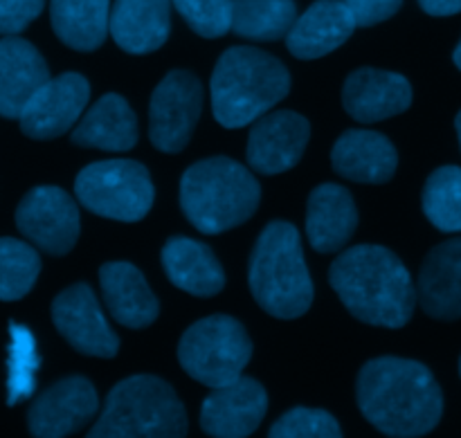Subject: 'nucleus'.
Listing matches in <instances>:
<instances>
[{"label":"nucleus","instance_id":"f257e3e1","mask_svg":"<svg viewBox=\"0 0 461 438\" xmlns=\"http://www.w3.org/2000/svg\"><path fill=\"white\" fill-rule=\"evenodd\" d=\"M356 398L363 416L385 436H426L444 414V394L430 369L394 355L374 358L360 369Z\"/></svg>","mask_w":461,"mask_h":438},{"label":"nucleus","instance_id":"f03ea898","mask_svg":"<svg viewBox=\"0 0 461 438\" xmlns=\"http://www.w3.org/2000/svg\"><path fill=\"white\" fill-rule=\"evenodd\" d=\"M329 282L358 322L403 328L417 308V288L410 270L383 246L349 247L333 261Z\"/></svg>","mask_w":461,"mask_h":438},{"label":"nucleus","instance_id":"7ed1b4c3","mask_svg":"<svg viewBox=\"0 0 461 438\" xmlns=\"http://www.w3.org/2000/svg\"><path fill=\"white\" fill-rule=\"evenodd\" d=\"M210 90L214 120L223 129H243L291 93V72L273 54L237 45L216 61Z\"/></svg>","mask_w":461,"mask_h":438},{"label":"nucleus","instance_id":"20e7f679","mask_svg":"<svg viewBox=\"0 0 461 438\" xmlns=\"http://www.w3.org/2000/svg\"><path fill=\"white\" fill-rule=\"evenodd\" d=\"M248 283L270 317L297 319L311 308L315 291L295 225L288 220L266 225L252 247Z\"/></svg>","mask_w":461,"mask_h":438},{"label":"nucleus","instance_id":"39448f33","mask_svg":"<svg viewBox=\"0 0 461 438\" xmlns=\"http://www.w3.org/2000/svg\"><path fill=\"white\" fill-rule=\"evenodd\" d=\"M261 187L255 175L232 157L216 156L189 166L180 180V207L203 234H223L252 219Z\"/></svg>","mask_w":461,"mask_h":438},{"label":"nucleus","instance_id":"423d86ee","mask_svg":"<svg viewBox=\"0 0 461 438\" xmlns=\"http://www.w3.org/2000/svg\"><path fill=\"white\" fill-rule=\"evenodd\" d=\"M187 432V412L169 382L158 376H131L113 387L88 436L183 438Z\"/></svg>","mask_w":461,"mask_h":438},{"label":"nucleus","instance_id":"0eeeda50","mask_svg":"<svg viewBox=\"0 0 461 438\" xmlns=\"http://www.w3.org/2000/svg\"><path fill=\"white\" fill-rule=\"evenodd\" d=\"M252 358V340L246 326L230 315H210L185 331L178 344V362L201 385L223 387L237 380Z\"/></svg>","mask_w":461,"mask_h":438},{"label":"nucleus","instance_id":"6e6552de","mask_svg":"<svg viewBox=\"0 0 461 438\" xmlns=\"http://www.w3.org/2000/svg\"><path fill=\"white\" fill-rule=\"evenodd\" d=\"M81 205L102 219L138 223L151 211V174L135 160H102L84 166L75 180Z\"/></svg>","mask_w":461,"mask_h":438},{"label":"nucleus","instance_id":"1a4fd4ad","mask_svg":"<svg viewBox=\"0 0 461 438\" xmlns=\"http://www.w3.org/2000/svg\"><path fill=\"white\" fill-rule=\"evenodd\" d=\"M203 85L189 70H171L149 103V138L162 153H180L201 120Z\"/></svg>","mask_w":461,"mask_h":438},{"label":"nucleus","instance_id":"9d476101","mask_svg":"<svg viewBox=\"0 0 461 438\" xmlns=\"http://www.w3.org/2000/svg\"><path fill=\"white\" fill-rule=\"evenodd\" d=\"M16 228L43 252L63 256L79 238V207L61 187H34L18 202Z\"/></svg>","mask_w":461,"mask_h":438},{"label":"nucleus","instance_id":"9b49d317","mask_svg":"<svg viewBox=\"0 0 461 438\" xmlns=\"http://www.w3.org/2000/svg\"><path fill=\"white\" fill-rule=\"evenodd\" d=\"M52 322L77 353L111 360L120 351V337L104 317L88 283L79 282L59 292L52 301Z\"/></svg>","mask_w":461,"mask_h":438},{"label":"nucleus","instance_id":"f8f14e48","mask_svg":"<svg viewBox=\"0 0 461 438\" xmlns=\"http://www.w3.org/2000/svg\"><path fill=\"white\" fill-rule=\"evenodd\" d=\"M88 102V79L79 72H63L32 94L18 115L21 130L32 139L61 138L79 121Z\"/></svg>","mask_w":461,"mask_h":438},{"label":"nucleus","instance_id":"ddd939ff","mask_svg":"<svg viewBox=\"0 0 461 438\" xmlns=\"http://www.w3.org/2000/svg\"><path fill=\"white\" fill-rule=\"evenodd\" d=\"M99 409V396L84 376H68L54 382L27 412V425L36 438H63L90 425Z\"/></svg>","mask_w":461,"mask_h":438},{"label":"nucleus","instance_id":"4468645a","mask_svg":"<svg viewBox=\"0 0 461 438\" xmlns=\"http://www.w3.org/2000/svg\"><path fill=\"white\" fill-rule=\"evenodd\" d=\"M311 138V124L295 111L266 112L248 138V165L257 174L277 175L295 169L306 151Z\"/></svg>","mask_w":461,"mask_h":438},{"label":"nucleus","instance_id":"2eb2a0df","mask_svg":"<svg viewBox=\"0 0 461 438\" xmlns=\"http://www.w3.org/2000/svg\"><path fill=\"white\" fill-rule=\"evenodd\" d=\"M268 394L255 378L241 376L223 387H214L201 409V427L207 436L246 438L266 418Z\"/></svg>","mask_w":461,"mask_h":438},{"label":"nucleus","instance_id":"dca6fc26","mask_svg":"<svg viewBox=\"0 0 461 438\" xmlns=\"http://www.w3.org/2000/svg\"><path fill=\"white\" fill-rule=\"evenodd\" d=\"M342 106L363 124L390 120L412 106V85L399 72L358 67L347 76Z\"/></svg>","mask_w":461,"mask_h":438},{"label":"nucleus","instance_id":"f3484780","mask_svg":"<svg viewBox=\"0 0 461 438\" xmlns=\"http://www.w3.org/2000/svg\"><path fill=\"white\" fill-rule=\"evenodd\" d=\"M414 288L423 313L432 319H461V237L428 252Z\"/></svg>","mask_w":461,"mask_h":438},{"label":"nucleus","instance_id":"a211bd4d","mask_svg":"<svg viewBox=\"0 0 461 438\" xmlns=\"http://www.w3.org/2000/svg\"><path fill=\"white\" fill-rule=\"evenodd\" d=\"M331 165L342 178L360 184H385L399 166L396 147L376 130H345L333 144Z\"/></svg>","mask_w":461,"mask_h":438},{"label":"nucleus","instance_id":"6ab92c4d","mask_svg":"<svg viewBox=\"0 0 461 438\" xmlns=\"http://www.w3.org/2000/svg\"><path fill=\"white\" fill-rule=\"evenodd\" d=\"M104 301L122 326L140 328L151 326L160 315V301L149 288L144 274L129 261H108L99 268Z\"/></svg>","mask_w":461,"mask_h":438},{"label":"nucleus","instance_id":"aec40b11","mask_svg":"<svg viewBox=\"0 0 461 438\" xmlns=\"http://www.w3.org/2000/svg\"><path fill=\"white\" fill-rule=\"evenodd\" d=\"M356 22L342 0H318L286 34V48L295 58L313 61L340 48L354 34Z\"/></svg>","mask_w":461,"mask_h":438},{"label":"nucleus","instance_id":"412c9836","mask_svg":"<svg viewBox=\"0 0 461 438\" xmlns=\"http://www.w3.org/2000/svg\"><path fill=\"white\" fill-rule=\"evenodd\" d=\"M171 31V0H115L108 34L129 54H151Z\"/></svg>","mask_w":461,"mask_h":438},{"label":"nucleus","instance_id":"4be33fe9","mask_svg":"<svg viewBox=\"0 0 461 438\" xmlns=\"http://www.w3.org/2000/svg\"><path fill=\"white\" fill-rule=\"evenodd\" d=\"M358 228V207L345 187L324 183L315 187L306 205V237L320 255L342 250Z\"/></svg>","mask_w":461,"mask_h":438},{"label":"nucleus","instance_id":"5701e85b","mask_svg":"<svg viewBox=\"0 0 461 438\" xmlns=\"http://www.w3.org/2000/svg\"><path fill=\"white\" fill-rule=\"evenodd\" d=\"M50 79V67L39 49L25 39H0V117L18 120L32 94Z\"/></svg>","mask_w":461,"mask_h":438},{"label":"nucleus","instance_id":"b1692460","mask_svg":"<svg viewBox=\"0 0 461 438\" xmlns=\"http://www.w3.org/2000/svg\"><path fill=\"white\" fill-rule=\"evenodd\" d=\"M70 139L81 148H99L108 153L131 151L138 144V117L122 94L108 93L79 117Z\"/></svg>","mask_w":461,"mask_h":438},{"label":"nucleus","instance_id":"393cba45","mask_svg":"<svg viewBox=\"0 0 461 438\" xmlns=\"http://www.w3.org/2000/svg\"><path fill=\"white\" fill-rule=\"evenodd\" d=\"M162 268L180 291L194 297H214L225 288L223 265L214 252L201 241L187 237H171L162 247Z\"/></svg>","mask_w":461,"mask_h":438},{"label":"nucleus","instance_id":"a878e982","mask_svg":"<svg viewBox=\"0 0 461 438\" xmlns=\"http://www.w3.org/2000/svg\"><path fill=\"white\" fill-rule=\"evenodd\" d=\"M50 18L63 45L77 52H95L108 36L111 0H52Z\"/></svg>","mask_w":461,"mask_h":438},{"label":"nucleus","instance_id":"bb28decb","mask_svg":"<svg viewBox=\"0 0 461 438\" xmlns=\"http://www.w3.org/2000/svg\"><path fill=\"white\" fill-rule=\"evenodd\" d=\"M297 18L295 0H232L230 30L252 40H279Z\"/></svg>","mask_w":461,"mask_h":438},{"label":"nucleus","instance_id":"cd10ccee","mask_svg":"<svg viewBox=\"0 0 461 438\" xmlns=\"http://www.w3.org/2000/svg\"><path fill=\"white\" fill-rule=\"evenodd\" d=\"M423 214L439 232H461V169L439 166L423 187Z\"/></svg>","mask_w":461,"mask_h":438},{"label":"nucleus","instance_id":"c85d7f7f","mask_svg":"<svg viewBox=\"0 0 461 438\" xmlns=\"http://www.w3.org/2000/svg\"><path fill=\"white\" fill-rule=\"evenodd\" d=\"M41 256L18 238H0V301H18L34 288Z\"/></svg>","mask_w":461,"mask_h":438},{"label":"nucleus","instance_id":"c756f323","mask_svg":"<svg viewBox=\"0 0 461 438\" xmlns=\"http://www.w3.org/2000/svg\"><path fill=\"white\" fill-rule=\"evenodd\" d=\"M12 351H9V405L30 398L34 394V371L39 367L34 337L27 328L12 324Z\"/></svg>","mask_w":461,"mask_h":438},{"label":"nucleus","instance_id":"7c9ffc66","mask_svg":"<svg viewBox=\"0 0 461 438\" xmlns=\"http://www.w3.org/2000/svg\"><path fill=\"white\" fill-rule=\"evenodd\" d=\"M273 438H340V423L327 409L293 407L273 427Z\"/></svg>","mask_w":461,"mask_h":438},{"label":"nucleus","instance_id":"2f4dec72","mask_svg":"<svg viewBox=\"0 0 461 438\" xmlns=\"http://www.w3.org/2000/svg\"><path fill=\"white\" fill-rule=\"evenodd\" d=\"M187 25L203 39H221L230 31L232 0H171Z\"/></svg>","mask_w":461,"mask_h":438},{"label":"nucleus","instance_id":"473e14b6","mask_svg":"<svg viewBox=\"0 0 461 438\" xmlns=\"http://www.w3.org/2000/svg\"><path fill=\"white\" fill-rule=\"evenodd\" d=\"M45 0H0V36H16L41 16Z\"/></svg>","mask_w":461,"mask_h":438},{"label":"nucleus","instance_id":"72a5a7b5","mask_svg":"<svg viewBox=\"0 0 461 438\" xmlns=\"http://www.w3.org/2000/svg\"><path fill=\"white\" fill-rule=\"evenodd\" d=\"M342 3L349 9L356 27H372L394 16L403 0H342Z\"/></svg>","mask_w":461,"mask_h":438},{"label":"nucleus","instance_id":"f704fd0d","mask_svg":"<svg viewBox=\"0 0 461 438\" xmlns=\"http://www.w3.org/2000/svg\"><path fill=\"white\" fill-rule=\"evenodd\" d=\"M419 4H421L428 16L437 18L455 16V13L461 12V0H419Z\"/></svg>","mask_w":461,"mask_h":438},{"label":"nucleus","instance_id":"c9c22d12","mask_svg":"<svg viewBox=\"0 0 461 438\" xmlns=\"http://www.w3.org/2000/svg\"><path fill=\"white\" fill-rule=\"evenodd\" d=\"M453 61H455V66H457L459 72H461V40H459V45H457V48H455V52H453Z\"/></svg>","mask_w":461,"mask_h":438},{"label":"nucleus","instance_id":"e433bc0d","mask_svg":"<svg viewBox=\"0 0 461 438\" xmlns=\"http://www.w3.org/2000/svg\"><path fill=\"white\" fill-rule=\"evenodd\" d=\"M455 130H457V138H459V148H461V111L455 117Z\"/></svg>","mask_w":461,"mask_h":438},{"label":"nucleus","instance_id":"4c0bfd02","mask_svg":"<svg viewBox=\"0 0 461 438\" xmlns=\"http://www.w3.org/2000/svg\"><path fill=\"white\" fill-rule=\"evenodd\" d=\"M459 376H461V358H459Z\"/></svg>","mask_w":461,"mask_h":438}]
</instances>
